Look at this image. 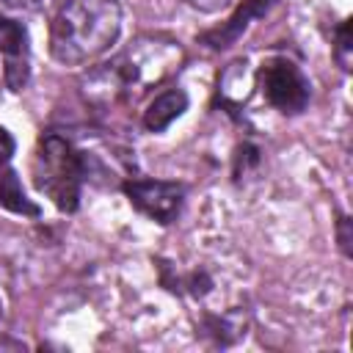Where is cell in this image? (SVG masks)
I'll return each mask as SVG.
<instances>
[{"instance_id": "obj_2", "label": "cell", "mask_w": 353, "mask_h": 353, "mask_svg": "<svg viewBox=\"0 0 353 353\" xmlns=\"http://www.w3.org/2000/svg\"><path fill=\"white\" fill-rule=\"evenodd\" d=\"M119 33V0H63L50 22V55L63 66H80L108 52Z\"/></svg>"}, {"instance_id": "obj_3", "label": "cell", "mask_w": 353, "mask_h": 353, "mask_svg": "<svg viewBox=\"0 0 353 353\" xmlns=\"http://www.w3.org/2000/svg\"><path fill=\"white\" fill-rule=\"evenodd\" d=\"M33 185L44 193L61 212H74L80 204V185L85 179V154L58 132L39 138L30 163Z\"/></svg>"}, {"instance_id": "obj_8", "label": "cell", "mask_w": 353, "mask_h": 353, "mask_svg": "<svg viewBox=\"0 0 353 353\" xmlns=\"http://www.w3.org/2000/svg\"><path fill=\"white\" fill-rule=\"evenodd\" d=\"M251 85H254V77L248 72V61H234V63H229V69L218 80V97L223 99V105L237 108V105L248 102Z\"/></svg>"}, {"instance_id": "obj_12", "label": "cell", "mask_w": 353, "mask_h": 353, "mask_svg": "<svg viewBox=\"0 0 353 353\" xmlns=\"http://www.w3.org/2000/svg\"><path fill=\"white\" fill-rule=\"evenodd\" d=\"M11 154H14V138H11V132L6 127H0V171L6 168Z\"/></svg>"}, {"instance_id": "obj_13", "label": "cell", "mask_w": 353, "mask_h": 353, "mask_svg": "<svg viewBox=\"0 0 353 353\" xmlns=\"http://www.w3.org/2000/svg\"><path fill=\"white\" fill-rule=\"evenodd\" d=\"M41 0H0V8H17V11H33Z\"/></svg>"}, {"instance_id": "obj_16", "label": "cell", "mask_w": 353, "mask_h": 353, "mask_svg": "<svg viewBox=\"0 0 353 353\" xmlns=\"http://www.w3.org/2000/svg\"><path fill=\"white\" fill-rule=\"evenodd\" d=\"M0 314H3V301H0Z\"/></svg>"}, {"instance_id": "obj_10", "label": "cell", "mask_w": 353, "mask_h": 353, "mask_svg": "<svg viewBox=\"0 0 353 353\" xmlns=\"http://www.w3.org/2000/svg\"><path fill=\"white\" fill-rule=\"evenodd\" d=\"M0 52L6 55V61L28 55V30L22 22L0 17Z\"/></svg>"}, {"instance_id": "obj_4", "label": "cell", "mask_w": 353, "mask_h": 353, "mask_svg": "<svg viewBox=\"0 0 353 353\" xmlns=\"http://www.w3.org/2000/svg\"><path fill=\"white\" fill-rule=\"evenodd\" d=\"M259 88L265 94V99L279 110V113H287V116H295L301 113L306 105H309V80L306 74L301 72V66L284 55H270L262 61L259 66Z\"/></svg>"}, {"instance_id": "obj_6", "label": "cell", "mask_w": 353, "mask_h": 353, "mask_svg": "<svg viewBox=\"0 0 353 353\" xmlns=\"http://www.w3.org/2000/svg\"><path fill=\"white\" fill-rule=\"evenodd\" d=\"M268 6H270V0H243V6H240L226 22H221V25L212 28V30H204V33L199 36V41L207 44L210 50H223V47L234 44V41L240 39V33L248 28V22H251L254 17H262V14L268 11Z\"/></svg>"}, {"instance_id": "obj_11", "label": "cell", "mask_w": 353, "mask_h": 353, "mask_svg": "<svg viewBox=\"0 0 353 353\" xmlns=\"http://www.w3.org/2000/svg\"><path fill=\"white\" fill-rule=\"evenodd\" d=\"M350 50H353V44H350V19H342L334 30V58L342 69H350Z\"/></svg>"}, {"instance_id": "obj_9", "label": "cell", "mask_w": 353, "mask_h": 353, "mask_svg": "<svg viewBox=\"0 0 353 353\" xmlns=\"http://www.w3.org/2000/svg\"><path fill=\"white\" fill-rule=\"evenodd\" d=\"M0 207L17 212V215H39V207L25 196L22 190V182L19 176L11 171V168H3L0 171Z\"/></svg>"}, {"instance_id": "obj_5", "label": "cell", "mask_w": 353, "mask_h": 353, "mask_svg": "<svg viewBox=\"0 0 353 353\" xmlns=\"http://www.w3.org/2000/svg\"><path fill=\"white\" fill-rule=\"evenodd\" d=\"M121 190L141 215L163 226L176 221L185 201V188L179 182H165V179H130L121 185Z\"/></svg>"}, {"instance_id": "obj_14", "label": "cell", "mask_w": 353, "mask_h": 353, "mask_svg": "<svg viewBox=\"0 0 353 353\" xmlns=\"http://www.w3.org/2000/svg\"><path fill=\"white\" fill-rule=\"evenodd\" d=\"M347 226H350V221L342 215V218H339V245H342V251H345V254H350V237H347Z\"/></svg>"}, {"instance_id": "obj_15", "label": "cell", "mask_w": 353, "mask_h": 353, "mask_svg": "<svg viewBox=\"0 0 353 353\" xmlns=\"http://www.w3.org/2000/svg\"><path fill=\"white\" fill-rule=\"evenodd\" d=\"M185 3H190L193 8H201V11H215V8L226 6V0H185Z\"/></svg>"}, {"instance_id": "obj_7", "label": "cell", "mask_w": 353, "mask_h": 353, "mask_svg": "<svg viewBox=\"0 0 353 353\" xmlns=\"http://www.w3.org/2000/svg\"><path fill=\"white\" fill-rule=\"evenodd\" d=\"M185 110H188V94L182 88H165L163 94H157L146 105V110H143V127L149 132H163Z\"/></svg>"}, {"instance_id": "obj_1", "label": "cell", "mask_w": 353, "mask_h": 353, "mask_svg": "<svg viewBox=\"0 0 353 353\" xmlns=\"http://www.w3.org/2000/svg\"><path fill=\"white\" fill-rule=\"evenodd\" d=\"M185 52L168 36H138L110 63H102L85 77V97L97 105L135 102L149 88L179 72Z\"/></svg>"}]
</instances>
